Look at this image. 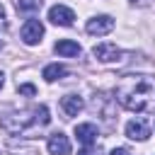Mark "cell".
<instances>
[{
  "label": "cell",
  "instance_id": "1",
  "mask_svg": "<svg viewBox=\"0 0 155 155\" xmlns=\"http://www.w3.org/2000/svg\"><path fill=\"white\" fill-rule=\"evenodd\" d=\"M155 97V78L150 75H124L116 87V99L131 111H145Z\"/></svg>",
  "mask_w": 155,
  "mask_h": 155
},
{
  "label": "cell",
  "instance_id": "2",
  "mask_svg": "<svg viewBox=\"0 0 155 155\" xmlns=\"http://www.w3.org/2000/svg\"><path fill=\"white\" fill-rule=\"evenodd\" d=\"M0 124H2L5 131L19 133V131L29 128V126L36 124V121H34V116H29V111H22V114H0Z\"/></svg>",
  "mask_w": 155,
  "mask_h": 155
},
{
  "label": "cell",
  "instance_id": "3",
  "mask_svg": "<svg viewBox=\"0 0 155 155\" xmlns=\"http://www.w3.org/2000/svg\"><path fill=\"white\" fill-rule=\"evenodd\" d=\"M41 36H44V24L39 19H27L22 24V41L27 46H36L41 41Z\"/></svg>",
  "mask_w": 155,
  "mask_h": 155
},
{
  "label": "cell",
  "instance_id": "4",
  "mask_svg": "<svg viewBox=\"0 0 155 155\" xmlns=\"http://www.w3.org/2000/svg\"><path fill=\"white\" fill-rule=\"evenodd\" d=\"M92 56L99 61V63H114V61H121V51L116 48V44H109V41H102L92 48Z\"/></svg>",
  "mask_w": 155,
  "mask_h": 155
},
{
  "label": "cell",
  "instance_id": "5",
  "mask_svg": "<svg viewBox=\"0 0 155 155\" xmlns=\"http://www.w3.org/2000/svg\"><path fill=\"white\" fill-rule=\"evenodd\" d=\"M87 34H92V36H104V34H109L111 29H114V19L109 17V15H99V17H92V19H87Z\"/></svg>",
  "mask_w": 155,
  "mask_h": 155
},
{
  "label": "cell",
  "instance_id": "6",
  "mask_svg": "<svg viewBox=\"0 0 155 155\" xmlns=\"http://www.w3.org/2000/svg\"><path fill=\"white\" fill-rule=\"evenodd\" d=\"M48 19L53 24H58V27H70L75 22V12L70 7H65V5H53L48 10Z\"/></svg>",
  "mask_w": 155,
  "mask_h": 155
},
{
  "label": "cell",
  "instance_id": "7",
  "mask_svg": "<svg viewBox=\"0 0 155 155\" xmlns=\"http://www.w3.org/2000/svg\"><path fill=\"white\" fill-rule=\"evenodd\" d=\"M126 136L131 140H148L150 138V126L145 119H133L126 124Z\"/></svg>",
  "mask_w": 155,
  "mask_h": 155
},
{
  "label": "cell",
  "instance_id": "8",
  "mask_svg": "<svg viewBox=\"0 0 155 155\" xmlns=\"http://www.w3.org/2000/svg\"><path fill=\"white\" fill-rule=\"evenodd\" d=\"M46 145H48V153H51V155H70V140H68V136L61 133V131L51 133Z\"/></svg>",
  "mask_w": 155,
  "mask_h": 155
},
{
  "label": "cell",
  "instance_id": "9",
  "mask_svg": "<svg viewBox=\"0 0 155 155\" xmlns=\"http://www.w3.org/2000/svg\"><path fill=\"white\" fill-rule=\"evenodd\" d=\"M75 136H78V140H80L82 145H92V143H97L99 131H97L94 124H78V126H75Z\"/></svg>",
  "mask_w": 155,
  "mask_h": 155
},
{
  "label": "cell",
  "instance_id": "10",
  "mask_svg": "<svg viewBox=\"0 0 155 155\" xmlns=\"http://www.w3.org/2000/svg\"><path fill=\"white\" fill-rule=\"evenodd\" d=\"M82 97H78V94H65L63 99H61V109H63V114L65 116H78L80 111H82Z\"/></svg>",
  "mask_w": 155,
  "mask_h": 155
},
{
  "label": "cell",
  "instance_id": "11",
  "mask_svg": "<svg viewBox=\"0 0 155 155\" xmlns=\"http://www.w3.org/2000/svg\"><path fill=\"white\" fill-rule=\"evenodd\" d=\"M80 44L78 41H70V39H61L56 44V53L58 56H65V58H73V56H80Z\"/></svg>",
  "mask_w": 155,
  "mask_h": 155
},
{
  "label": "cell",
  "instance_id": "12",
  "mask_svg": "<svg viewBox=\"0 0 155 155\" xmlns=\"http://www.w3.org/2000/svg\"><path fill=\"white\" fill-rule=\"evenodd\" d=\"M41 75H44V80H46V82H56L58 78H63V75H65V68H63L61 63H51V65H46V68H44V73H41Z\"/></svg>",
  "mask_w": 155,
  "mask_h": 155
},
{
  "label": "cell",
  "instance_id": "13",
  "mask_svg": "<svg viewBox=\"0 0 155 155\" xmlns=\"http://www.w3.org/2000/svg\"><path fill=\"white\" fill-rule=\"evenodd\" d=\"M44 0H17V10L19 12H36L41 7Z\"/></svg>",
  "mask_w": 155,
  "mask_h": 155
},
{
  "label": "cell",
  "instance_id": "14",
  "mask_svg": "<svg viewBox=\"0 0 155 155\" xmlns=\"http://www.w3.org/2000/svg\"><path fill=\"white\" fill-rule=\"evenodd\" d=\"M34 121H36L39 126H46V124L51 121V116H48V107H44V104L36 107V109H34Z\"/></svg>",
  "mask_w": 155,
  "mask_h": 155
},
{
  "label": "cell",
  "instance_id": "15",
  "mask_svg": "<svg viewBox=\"0 0 155 155\" xmlns=\"http://www.w3.org/2000/svg\"><path fill=\"white\" fill-rule=\"evenodd\" d=\"M19 94L34 97V94H36V87H34V85H19Z\"/></svg>",
  "mask_w": 155,
  "mask_h": 155
},
{
  "label": "cell",
  "instance_id": "16",
  "mask_svg": "<svg viewBox=\"0 0 155 155\" xmlns=\"http://www.w3.org/2000/svg\"><path fill=\"white\" fill-rule=\"evenodd\" d=\"M78 155H99V148H97V145L92 143V145H85V148H82V150H80Z\"/></svg>",
  "mask_w": 155,
  "mask_h": 155
},
{
  "label": "cell",
  "instance_id": "17",
  "mask_svg": "<svg viewBox=\"0 0 155 155\" xmlns=\"http://www.w3.org/2000/svg\"><path fill=\"white\" fill-rule=\"evenodd\" d=\"M109 155H131V153H128L126 148H114V150H111Z\"/></svg>",
  "mask_w": 155,
  "mask_h": 155
},
{
  "label": "cell",
  "instance_id": "18",
  "mask_svg": "<svg viewBox=\"0 0 155 155\" xmlns=\"http://www.w3.org/2000/svg\"><path fill=\"white\" fill-rule=\"evenodd\" d=\"M2 19H5V7L0 5V22H2Z\"/></svg>",
  "mask_w": 155,
  "mask_h": 155
},
{
  "label": "cell",
  "instance_id": "19",
  "mask_svg": "<svg viewBox=\"0 0 155 155\" xmlns=\"http://www.w3.org/2000/svg\"><path fill=\"white\" fill-rule=\"evenodd\" d=\"M2 85H5V75H2V70H0V90H2Z\"/></svg>",
  "mask_w": 155,
  "mask_h": 155
},
{
  "label": "cell",
  "instance_id": "20",
  "mask_svg": "<svg viewBox=\"0 0 155 155\" xmlns=\"http://www.w3.org/2000/svg\"><path fill=\"white\" fill-rule=\"evenodd\" d=\"M133 2H138V5H148V0H133Z\"/></svg>",
  "mask_w": 155,
  "mask_h": 155
},
{
  "label": "cell",
  "instance_id": "21",
  "mask_svg": "<svg viewBox=\"0 0 155 155\" xmlns=\"http://www.w3.org/2000/svg\"><path fill=\"white\" fill-rule=\"evenodd\" d=\"M0 48H2V41H0Z\"/></svg>",
  "mask_w": 155,
  "mask_h": 155
}]
</instances>
